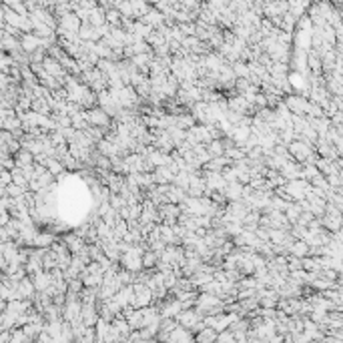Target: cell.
Segmentation results:
<instances>
[{
    "label": "cell",
    "instance_id": "6da1fadb",
    "mask_svg": "<svg viewBox=\"0 0 343 343\" xmlns=\"http://www.w3.org/2000/svg\"><path fill=\"white\" fill-rule=\"evenodd\" d=\"M86 119H88V125L90 127H106L108 125V115H106L103 108H93L86 112Z\"/></svg>",
    "mask_w": 343,
    "mask_h": 343
},
{
    "label": "cell",
    "instance_id": "7a4b0ae2",
    "mask_svg": "<svg viewBox=\"0 0 343 343\" xmlns=\"http://www.w3.org/2000/svg\"><path fill=\"white\" fill-rule=\"evenodd\" d=\"M169 343H197V337H193V331H189V329L179 325V327L171 333Z\"/></svg>",
    "mask_w": 343,
    "mask_h": 343
},
{
    "label": "cell",
    "instance_id": "3957f363",
    "mask_svg": "<svg viewBox=\"0 0 343 343\" xmlns=\"http://www.w3.org/2000/svg\"><path fill=\"white\" fill-rule=\"evenodd\" d=\"M173 177H177V175L173 173V169H171V167H158L157 171H155V175H153V179H155L157 183H163V185L171 183V181H173Z\"/></svg>",
    "mask_w": 343,
    "mask_h": 343
},
{
    "label": "cell",
    "instance_id": "277c9868",
    "mask_svg": "<svg viewBox=\"0 0 343 343\" xmlns=\"http://www.w3.org/2000/svg\"><path fill=\"white\" fill-rule=\"evenodd\" d=\"M42 68H44V73L51 75V77H62V68H60L58 60H54L53 56H47V58H44Z\"/></svg>",
    "mask_w": 343,
    "mask_h": 343
},
{
    "label": "cell",
    "instance_id": "5b68a950",
    "mask_svg": "<svg viewBox=\"0 0 343 343\" xmlns=\"http://www.w3.org/2000/svg\"><path fill=\"white\" fill-rule=\"evenodd\" d=\"M217 337H219V333L211 329V327H205L203 331H199L197 333V343H215L217 341Z\"/></svg>",
    "mask_w": 343,
    "mask_h": 343
},
{
    "label": "cell",
    "instance_id": "8992f818",
    "mask_svg": "<svg viewBox=\"0 0 343 343\" xmlns=\"http://www.w3.org/2000/svg\"><path fill=\"white\" fill-rule=\"evenodd\" d=\"M32 245H34V247H40V249H47V247H51V245H53V235H47V233H38Z\"/></svg>",
    "mask_w": 343,
    "mask_h": 343
},
{
    "label": "cell",
    "instance_id": "52a82bcc",
    "mask_svg": "<svg viewBox=\"0 0 343 343\" xmlns=\"http://www.w3.org/2000/svg\"><path fill=\"white\" fill-rule=\"evenodd\" d=\"M143 265H145V267H153V265H158L157 253H155V251H149V253L143 257Z\"/></svg>",
    "mask_w": 343,
    "mask_h": 343
},
{
    "label": "cell",
    "instance_id": "ba28073f",
    "mask_svg": "<svg viewBox=\"0 0 343 343\" xmlns=\"http://www.w3.org/2000/svg\"><path fill=\"white\" fill-rule=\"evenodd\" d=\"M233 73H235V75H243V77H249L251 68H249L247 64H243V62H235V66H233Z\"/></svg>",
    "mask_w": 343,
    "mask_h": 343
},
{
    "label": "cell",
    "instance_id": "9c48e42d",
    "mask_svg": "<svg viewBox=\"0 0 343 343\" xmlns=\"http://www.w3.org/2000/svg\"><path fill=\"white\" fill-rule=\"evenodd\" d=\"M119 16H121V14H119L117 10L106 12V20H108V22H112V25H119V22H121V18H119Z\"/></svg>",
    "mask_w": 343,
    "mask_h": 343
}]
</instances>
